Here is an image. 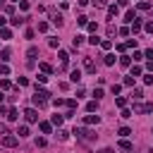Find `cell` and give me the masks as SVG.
<instances>
[{
  "label": "cell",
  "mask_w": 153,
  "mask_h": 153,
  "mask_svg": "<svg viewBox=\"0 0 153 153\" xmlns=\"http://www.w3.org/2000/svg\"><path fill=\"white\" fill-rule=\"evenodd\" d=\"M69 79H72V84H79V82H82V72H79V69H72Z\"/></svg>",
  "instance_id": "52a82bcc"
},
{
  "label": "cell",
  "mask_w": 153,
  "mask_h": 153,
  "mask_svg": "<svg viewBox=\"0 0 153 153\" xmlns=\"http://www.w3.org/2000/svg\"><path fill=\"white\" fill-rule=\"evenodd\" d=\"M86 124H98L101 122V117H98V115H86V120H84Z\"/></svg>",
  "instance_id": "9c48e42d"
},
{
  "label": "cell",
  "mask_w": 153,
  "mask_h": 153,
  "mask_svg": "<svg viewBox=\"0 0 153 153\" xmlns=\"http://www.w3.org/2000/svg\"><path fill=\"white\" fill-rule=\"evenodd\" d=\"M48 43H50V48H57V46H60V38H50Z\"/></svg>",
  "instance_id": "836d02e7"
},
{
  "label": "cell",
  "mask_w": 153,
  "mask_h": 153,
  "mask_svg": "<svg viewBox=\"0 0 153 153\" xmlns=\"http://www.w3.org/2000/svg\"><path fill=\"white\" fill-rule=\"evenodd\" d=\"M129 134H132L129 127H122V129H120V137H129Z\"/></svg>",
  "instance_id": "1f68e13d"
},
{
  "label": "cell",
  "mask_w": 153,
  "mask_h": 153,
  "mask_svg": "<svg viewBox=\"0 0 153 153\" xmlns=\"http://www.w3.org/2000/svg\"><path fill=\"white\" fill-rule=\"evenodd\" d=\"M132 96H134L137 101H141V98H144V91H141V89H134V93H132Z\"/></svg>",
  "instance_id": "d4e9b609"
},
{
  "label": "cell",
  "mask_w": 153,
  "mask_h": 153,
  "mask_svg": "<svg viewBox=\"0 0 153 153\" xmlns=\"http://www.w3.org/2000/svg\"><path fill=\"white\" fill-rule=\"evenodd\" d=\"M50 22L57 24V26H62V14L60 12H50Z\"/></svg>",
  "instance_id": "8992f818"
},
{
  "label": "cell",
  "mask_w": 153,
  "mask_h": 153,
  "mask_svg": "<svg viewBox=\"0 0 153 153\" xmlns=\"http://www.w3.org/2000/svg\"><path fill=\"white\" fill-rule=\"evenodd\" d=\"M17 134H19V139L29 137V127H19V129H17Z\"/></svg>",
  "instance_id": "e0dca14e"
},
{
  "label": "cell",
  "mask_w": 153,
  "mask_h": 153,
  "mask_svg": "<svg viewBox=\"0 0 153 153\" xmlns=\"http://www.w3.org/2000/svg\"><path fill=\"white\" fill-rule=\"evenodd\" d=\"M24 117H26V122H38V112H36V108H29V110L24 112Z\"/></svg>",
  "instance_id": "3957f363"
},
{
  "label": "cell",
  "mask_w": 153,
  "mask_h": 153,
  "mask_svg": "<svg viewBox=\"0 0 153 153\" xmlns=\"http://www.w3.org/2000/svg\"><path fill=\"white\" fill-rule=\"evenodd\" d=\"M146 69H148V72H153V60H151V62L146 65Z\"/></svg>",
  "instance_id": "f907efd6"
},
{
  "label": "cell",
  "mask_w": 153,
  "mask_h": 153,
  "mask_svg": "<svg viewBox=\"0 0 153 153\" xmlns=\"http://www.w3.org/2000/svg\"><path fill=\"white\" fill-rule=\"evenodd\" d=\"M124 19H127V22H134V19H137V12H134V10H129V12L124 14Z\"/></svg>",
  "instance_id": "ffe728a7"
},
{
  "label": "cell",
  "mask_w": 153,
  "mask_h": 153,
  "mask_svg": "<svg viewBox=\"0 0 153 153\" xmlns=\"http://www.w3.org/2000/svg\"><path fill=\"white\" fill-rule=\"evenodd\" d=\"M0 134H7V124H0Z\"/></svg>",
  "instance_id": "7dc6e473"
},
{
  "label": "cell",
  "mask_w": 153,
  "mask_h": 153,
  "mask_svg": "<svg viewBox=\"0 0 153 153\" xmlns=\"http://www.w3.org/2000/svg\"><path fill=\"white\" fill-rule=\"evenodd\" d=\"M124 46H127V48H134V46H137V38H129V41H127Z\"/></svg>",
  "instance_id": "8d00e7d4"
},
{
  "label": "cell",
  "mask_w": 153,
  "mask_h": 153,
  "mask_svg": "<svg viewBox=\"0 0 153 153\" xmlns=\"http://www.w3.org/2000/svg\"><path fill=\"white\" fill-rule=\"evenodd\" d=\"M144 84H148V86L153 84V76H151V74H146V76H144Z\"/></svg>",
  "instance_id": "60d3db41"
},
{
  "label": "cell",
  "mask_w": 153,
  "mask_h": 153,
  "mask_svg": "<svg viewBox=\"0 0 153 153\" xmlns=\"http://www.w3.org/2000/svg\"><path fill=\"white\" fill-rule=\"evenodd\" d=\"M74 134H76V139H82V141H93L96 139V134L91 129H74Z\"/></svg>",
  "instance_id": "6da1fadb"
},
{
  "label": "cell",
  "mask_w": 153,
  "mask_h": 153,
  "mask_svg": "<svg viewBox=\"0 0 153 153\" xmlns=\"http://www.w3.org/2000/svg\"><path fill=\"white\" fill-rule=\"evenodd\" d=\"M93 5H98V7H103V5H105V0H93Z\"/></svg>",
  "instance_id": "bcb514c9"
},
{
  "label": "cell",
  "mask_w": 153,
  "mask_h": 153,
  "mask_svg": "<svg viewBox=\"0 0 153 153\" xmlns=\"http://www.w3.org/2000/svg\"><path fill=\"white\" fill-rule=\"evenodd\" d=\"M84 69H86L89 74H93V72H96V65H93L91 57H84Z\"/></svg>",
  "instance_id": "5b68a950"
},
{
  "label": "cell",
  "mask_w": 153,
  "mask_h": 153,
  "mask_svg": "<svg viewBox=\"0 0 153 153\" xmlns=\"http://www.w3.org/2000/svg\"><path fill=\"white\" fill-rule=\"evenodd\" d=\"M38 31H48V24L46 22H38Z\"/></svg>",
  "instance_id": "f35d334b"
},
{
  "label": "cell",
  "mask_w": 153,
  "mask_h": 153,
  "mask_svg": "<svg viewBox=\"0 0 153 153\" xmlns=\"http://www.w3.org/2000/svg\"><path fill=\"white\" fill-rule=\"evenodd\" d=\"M26 55H29V57H36V55H38V48H36V46H31V48L26 50Z\"/></svg>",
  "instance_id": "484cf974"
},
{
  "label": "cell",
  "mask_w": 153,
  "mask_h": 153,
  "mask_svg": "<svg viewBox=\"0 0 153 153\" xmlns=\"http://www.w3.org/2000/svg\"><path fill=\"white\" fill-rule=\"evenodd\" d=\"M93 98L101 101V98H103V89H93Z\"/></svg>",
  "instance_id": "cb8c5ba5"
},
{
  "label": "cell",
  "mask_w": 153,
  "mask_h": 153,
  "mask_svg": "<svg viewBox=\"0 0 153 153\" xmlns=\"http://www.w3.org/2000/svg\"><path fill=\"white\" fill-rule=\"evenodd\" d=\"M146 31H153V22H146V26H144Z\"/></svg>",
  "instance_id": "f6af8a7d"
},
{
  "label": "cell",
  "mask_w": 153,
  "mask_h": 153,
  "mask_svg": "<svg viewBox=\"0 0 153 153\" xmlns=\"http://www.w3.org/2000/svg\"><path fill=\"white\" fill-rule=\"evenodd\" d=\"M134 112H153V103H137Z\"/></svg>",
  "instance_id": "7a4b0ae2"
},
{
  "label": "cell",
  "mask_w": 153,
  "mask_h": 153,
  "mask_svg": "<svg viewBox=\"0 0 153 153\" xmlns=\"http://www.w3.org/2000/svg\"><path fill=\"white\" fill-rule=\"evenodd\" d=\"M103 62H105V65H115V55H105Z\"/></svg>",
  "instance_id": "f1b7e54d"
},
{
  "label": "cell",
  "mask_w": 153,
  "mask_h": 153,
  "mask_svg": "<svg viewBox=\"0 0 153 153\" xmlns=\"http://www.w3.org/2000/svg\"><path fill=\"white\" fill-rule=\"evenodd\" d=\"M0 86H3V89H5V91H7V89H10V86H12V84H10V82H7V79H3V82H0Z\"/></svg>",
  "instance_id": "b9f144b4"
},
{
  "label": "cell",
  "mask_w": 153,
  "mask_h": 153,
  "mask_svg": "<svg viewBox=\"0 0 153 153\" xmlns=\"http://www.w3.org/2000/svg\"><path fill=\"white\" fill-rule=\"evenodd\" d=\"M86 26H89V31H91V34H96V29H98V24H96V22H89Z\"/></svg>",
  "instance_id": "d6a6232c"
},
{
  "label": "cell",
  "mask_w": 153,
  "mask_h": 153,
  "mask_svg": "<svg viewBox=\"0 0 153 153\" xmlns=\"http://www.w3.org/2000/svg\"><path fill=\"white\" fill-rule=\"evenodd\" d=\"M89 43H91V46H98V43H101V38H96V36H91V38H89Z\"/></svg>",
  "instance_id": "d590c367"
},
{
  "label": "cell",
  "mask_w": 153,
  "mask_h": 153,
  "mask_svg": "<svg viewBox=\"0 0 153 153\" xmlns=\"http://www.w3.org/2000/svg\"><path fill=\"white\" fill-rule=\"evenodd\" d=\"M108 14H110V17H117V14H120V10L115 7V5H110V7H108Z\"/></svg>",
  "instance_id": "7402d4cb"
},
{
  "label": "cell",
  "mask_w": 153,
  "mask_h": 153,
  "mask_svg": "<svg viewBox=\"0 0 153 153\" xmlns=\"http://www.w3.org/2000/svg\"><path fill=\"white\" fill-rule=\"evenodd\" d=\"M3 26H5V17L0 14V29H3Z\"/></svg>",
  "instance_id": "681fc988"
},
{
  "label": "cell",
  "mask_w": 153,
  "mask_h": 153,
  "mask_svg": "<svg viewBox=\"0 0 153 153\" xmlns=\"http://www.w3.org/2000/svg\"><path fill=\"white\" fill-rule=\"evenodd\" d=\"M0 38H5V41H10V38H12V31H10V29H0Z\"/></svg>",
  "instance_id": "7c38bea8"
},
{
  "label": "cell",
  "mask_w": 153,
  "mask_h": 153,
  "mask_svg": "<svg viewBox=\"0 0 153 153\" xmlns=\"http://www.w3.org/2000/svg\"><path fill=\"white\" fill-rule=\"evenodd\" d=\"M101 153H112V148H103V151H101Z\"/></svg>",
  "instance_id": "816d5d0a"
},
{
  "label": "cell",
  "mask_w": 153,
  "mask_h": 153,
  "mask_svg": "<svg viewBox=\"0 0 153 153\" xmlns=\"http://www.w3.org/2000/svg\"><path fill=\"white\" fill-rule=\"evenodd\" d=\"M115 105H120V108H124V105H127V98H122V96H120V98H115Z\"/></svg>",
  "instance_id": "f546056e"
},
{
  "label": "cell",
  "mask_w": 153,
  "mask_h": 153,
  "mask_svg": "<svg viewBox=\"0 0 153 153\" xmlns=\"http://www.w3.org/2000/svg\"><path fill=\"white\" fill-rule=\"evenodd\" d=\"M62 120H65V115H53V120H50V122L60 127V124H62Z\"/></svg>",
  "instance_id": "9a60e30c"
},
{
  "label": "cell",
  "mask_w": 153,
  "mask_h": 153,
  "mask_svg": "<svg viewBox=\"0 0 153 153\" xmlns=\"http://www.w3.org/2000/svg\"><path fill=\"white\" fill-rule=\"evenodd\" d=\"M96 108H98V101H91V103L86 105V110H89V112H96Z\"/></svg>",
  "instance_id": "603a6c76"
},
{
  "label": "cell",
  "mask_w": 153,
  "mask_h": 153,
  "mask_svg": "<svg viewBox=\"0 0 153 153\" xmlns=\"http://www.w3.org/2000/svg\"><path fill=\"white\" fill-rule=\"evenodd\" d=\"M141 74V67H132V76H139Z\"/></svg>",
  "instance_id": "ab89813d"
},
{
  "label": "cell",
  "mask_w": 153,
  "mask_h": 153,
  "mask_svg": "<svg viewBox=\"0 0 153 153\" xmlns=\"http://www.w3.org/2000/svg\"><path fill=\"white\" fill-rule=\"evenodd\" d=\"M120 148H122V151H132V148H134V146H132V144H129V141H120Z\"/></svg>",
  "instance_id": "4316f807"
},
{
  "label": "cell",
  "mask_w": 153,
  "mask_h": 153,
  "mask_svg": "<svg viewBox=\"0 0 153 153\" xmlns=\"http://www.w3.org/2000/svg\"><path fill=\"white\" fill-rule=\"evenodd\" d=\"M53 103H55V108H60V105H67V101H62V98H55Z\"/></svg>",
  "instance_id": "e575fe53"
},
{
  "label": "cell",
  "mask_w": 153,
  "mask_h": 153,
  "mask_svg": "<svg viewBox=\"0 0 153 153\" xmlns=\"http://www.w3.org/2000/svg\"><path fill=\"white\" fill-rule=\"evenodd\" d=\"M41 69H43V72H46V74H50V72H53V67H50V65H48V62H41Z\"/></svg>",
  "instance_id": "4dcf8cb0"
},
{
  "label": "cell",
  "mask_w": 153,
  "mask_h": 153,
  "mask_svg": "<svg viewBox=\"0 0 153 153\" xmlns=\"http://www.w3.org/2000/svg\"><path fill=\"white\" fill-rule=\"evenodd\" d=\"M120 65H122V67H129V65H132V55H122V57H120Z\"/></svg>",
  "instance_id": "30bf717a"
},
{
  "label": "cell",
  "mask_w": 153,
  "mask_h": 153,
  "mask_svg": "<svg viewBox=\"0 0 153 153\" xmlns=\"http://www.w3.org/2000/svg\"><path fill=\"white\" fill-rule=\"evenodd\" d=\"M38 129H41L43 134H50V122H41V124H38Z\"/></svg>",
  "instance_id": "2e32d148"
},
{
  "label": "cell",
  "mask_w": 153,
  "mask_h": 153,
  "mask_svg": "<svg viewBox=\"0 0 153 153\" xmlns=\"http://www.w3.org/2000/svg\"><path fill=\"white\" fill-rule=\"evenodd\" d=\"M110 46H112V43H110V41H101V48H103V50H108V48H110Z\"/></svg>",
  "instance_id": "7bdbcfd3"
},
{
  "label": "cell",
  "mask_w": 153,
  "mask_h": 153,
  "mask_svg": "<svg viewBox=\"0 0 153 153\" xmlns=\"http://www.w3.org/2000/svg\"><path fill=\"white\" fill-rule=\"evenodd\" d=\"M120 91H122V86H120V84H112V93H115V96H117Z\"/></svg>",
  "instance_id": "74e56055"
},
{
  "label": "cell",
  "mask_w": 153,
  "mask_h": 153,
  "mask_svg": "<svg viewBox=\"0 0 153 153\" xmlns=\"http://www.w3.org/2000/svg\"><path fill=\"white\" fill-rule=\"evenodd\" d=\"M67 108H69V110H74V108H76V101H72V98H69V101H67Z\"/></svg>",
  "instance_id": "ee69618b"
},
{
  "label": "cell",
  "mask_w": 153,
  "mask_h": 153,
  "mask_svg": "<svg viewBox=\"0 0 153 153\" xmlns=\"http://www.w3.org/2000/svg\"><path fill=\"white\" fill-rule=\"evenodd\" d=\"M0 74H3V76H7V74H10V67H7L5 62H0Z\"/></svg>",
  "instance_id": "44dd1931"
},
{
  "label": "cell",
  "mask_w": 153,
  "mask_h": 153,
  "mask_svg": "<svg viewBox=\"0 0 153 153\" xmlns=\"http://www.w3.org/2000/svg\"><path fill=\"white\" fill-rule=\"evenodd\" d=\"M141 31V19H134V24H132V34H139Z\"/></svg>",
  "instance_id": "8fae6325"
},
{
  "label": "cell",
  "mask_w": 153,
  "mask_h": 153,
  "mask_svg": "<svg viewBox=\"0 0 153 153\" xmlns=\"http://www.w3.org/2000/svg\"><path fill=\"white\" fill-rule=\"evenodd\" d=\"M127 3H129V0H117V5H120V7H124Z\"/></svg>",
  "instance_id": "c3c4849f"
},
{
  "label": "cell",
  "mask_w": 153,
  "mask_h": 153,
  "mask_svg": "<svg viewBox=\"0 0 153 153\" xmlns=\"http://www.w3.org/2000/svg\"><path fill=\"white\" fill-rule=\"evenodd\" d=\"M3 146H5V148H14V146H17V137H10V134H7V137H3Z\"/></svg>",
  "instance_id": "277c9868"
},
{
  "label": "cell",
  "mask_w": 153,
  "mask_h": 153,
  "mask_svg": "<svg viewBox=\"0 0 153 153\" xmlns=\"http://www.w3.org/2000/svg\"><path fill=\"white\" fill-rule=\"evenodd\" d=\"M46 103H48V98H43V96H38V93L34 96V105H38V108H43Z\"/></svg>",
  "instance_id": "ba28073f"
},
{
  "label": "cell",
  "mask_w": 153,
  "mask_h": 153,
  "mask_svg": "<svg viewBox=\"0 0 153 153\" xmlns=\"http://www.w3.org/2000/svg\"><path fill=\"white\" fill-rule=\"evenodd\" d=\"M76 22H79V26H86V24H89V17L82 14V17H76Z\"/></svg>",
  "instance_id": "83f0119b"
},
{
  "label": "cell",
  "mask_w": 153,
  "mask_h": 153,
  "mask_svg": "<svg viewBox=\"0 0 153 153\" xmlns=\"http://www.w3.org/2000/svg\"><path fill=\"white\" fill-rule=\"evenodd\" d=\"M10 55H12V53H10V48H5L3 53H0V60H3V62H7V60H10Z\"/></svg>",
  "instance_id": "d6986e66"
},
{
  "label": "cell",
  "mask_w": 153,
  "mask_h": 153,
  "mask_svg": "<svg viewBox=\"0 0 153 153\" xmlns=\"http://www.w3.org/2000/svg\"><path fill=\"white\" fill-rule=\"evenodd\" d=\"M17 117H19V115H17V110H14V108H10V110H7V120H10V122H14Z\"/></svg>",
  "instance_id": "4fadbf2b"
},
{
  "label": "cell",
  "mask_w": 153,
  "mask_h": 153,
  "mask_svg": "<svg viewBox=\"0 0 153 153\" xmlns=\"http://www.w3.org/2000/svg\"><path fill=\"white\" fill-rule=\"evenodd\" d=\"M57 139H60V141H67V139H69V132L60 129V132H57Z\"/></svg>",
  "instance_id": "ac0fdd59"
},
{
  "label": "cell",
  "mask_w": 153,
  "mask_h": 153,
  "mask_svg": "<svg viewBox=\"0 0 153 153\" xmlns=\"http://www.w3.org/2000/svg\"><path fill=\"white\" fill-rule=\"evenodd\" d=\"M3 101H5V93H3V91H0V103H3Z\"/></svg>",
  "instance_id": "f5cc1de1"
},
{
  "label": "cell",
  "mask_w": 153,
  "mask_h": 153,
  "mask_svg": "<svg viewBox=\"0 0 153 153\" xmlns=\"http://www.w3.org/2000/svg\"><path fill=\"white\" fill-rule=\"evenodd\" d=\"M10 22H12V26H22L26 19H24V17H14V19H10Z\"/></svg>",
  "instance_id": "5bb4252c"
}]
</instances>
